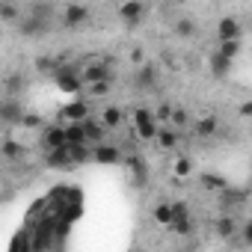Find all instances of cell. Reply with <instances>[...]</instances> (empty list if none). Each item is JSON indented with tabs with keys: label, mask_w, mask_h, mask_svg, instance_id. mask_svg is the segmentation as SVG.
Returning <instances> with one entry per match:
<instances>
[{
	"label": "cell",
	"mask_w": 252,
	"mask_h": 252,
	"mask_svg": "<svg viewBox=\"0 0 252 252\" xmlns=\"http://www.w3.org/2000/svg\"><path fill=\"white\" fill-rule=\"evenodd\" d=\"M172 217H175L172 202H158L155 211H152V220H155V225H160V228H172Z\"/></svg>",
	"instance_id": "14"
},
{
	"label": "cell",
	"mask_w": 252,
	"mask_h": 252,
	"mask_svg": "<svg viewBox=\"0 0 252 252\" xmlns=\"http://www.w3.org/2000/svg\"><path fill=\"white\" fill-rule=\"evenodd\" d=\"M155 113H158V122H160V125H169V119H172V104H160Z\"/></svg>",
	"instance_id": "32"
},
{
	"label": "cell",
	"mask_w": 252,
	"mask_h": 252,
	"mask_svg": "<svg viewBox=\"0 0 252 252\" xmlns=\"http://www.w3.org/2000/svg\"><path fill=\"white\" fill-rule=\"evenodd\" d=\"M137 86H140V89H155V86H158V74H155V65H152V63H140Z\"/></svg>",
	"instance_id": "19"
},
{
	"label": "cell",
	"mask_w": 252,
	"mask_h": 252,
	"mask_svg": "<svg viewBox=\"0 0 252 252\" xmlns=\"http://www.w3.org/2000/svg\"><path fill=\"white\" fill-rule=\"evenodd\" d=\"M128 175H131L134 184H146V163L140 158H131L128 160Z\"/></svg>",
	"instance_id": "25"
},
{
	"label": "cell",
	"mask_w": 252,
	"mask_h": 252,
	"mask_svg": "<svg viewBox=\"0 0 252 252\" xmlns=\"http://www.w3.org/2000/svg\"><path fill=\"white\" fill-rule=\"evenodd\" d=\"M86 92H89L92 98H104V95H110V77H107V80H95V83H86Z\"/></svg>",
	"instance_id": "27"
},
{
	"label": "cell",
	"mask_w": 252,
	"mask_h": 252,
	"mask_svg": "<svg viewBox=\"0 0 252 252\" xmlns=\"http://www.w3.org/2000/svg\"><path fill=\"white\" fill-rule=\"evenodd\" d=\"M60 116H63V122H83V119H89V107L83 101H68Z\"/></svg>",
	"instance_id": "12"
},
{
	"label": "cell",
	"mask_w": 252,
	"mask_h": 252,
	"mask_svg": "<svg viewBox=\"0 0 252 252\" xmlns=\"http://www.w3.org/2000/svg\"><path fill=\"white\" fill-rule=\"evenodd\" d=\"M202 187H205V190L220 193V190H225L228 184H225V178H222V175H205V178H202Z\"/></svg>",
	"instance_id": "29"
},
{
	"label": "cell",
	"mask_w": 252,
	"mask_h": 252,
	"mask_svg": "<svg viewBox=\"0 0 252 252\" xmlns=\"http://www.w3.org/2000/svg\"><path fill=\"white\" fill-rule=\"evenodd\" d=\"M172 211H175V217H172V228H169V231H175V234H190V231H193L190 208H187L184 202H172Z\"/></svg>",
	"instance_id": "7"
},
{
	"label": "cell",
	"mask_w": 252,
	"mask_h": 252,
	"mask_svg": "<svg viewBox=\"0 0 252 252\" xmlns=\"http://www.w3.org/2000/svg\"><path fill=\"white\" fill-rule=\"evenodd\" d=\"M63 21H65V27H80V24H86V21H89V6H86V3H68Z\"/></svg>",
	"instance_id": "10"
},
{
	"label": "cell",
	"mask_w": 252,
	"mask_h": 252,
	"mask_svg": "<svg viewBox=\"0 0 252 252\" xmlns=\"http://www.w3.org/2000/svg\"><path fill=\"white\" fill-rule=\"evenodd\" d=\"M131 122H134V134H137L140 140H146V143H152V140L158 137V131H160L158 113L149 110V107H137L134 116H131Z\"/></svg>",
	"instance_id": "1"
},
{
	"label": "cell",
	"mask_w": 252,
	"mask_h": 252,
	"mask_svg": "<svg viewBox=\"0 0 252 252\" xmlns=\"http://www.w3.org/2000/svg\"><path fill=\"white\" fill-rule=\"evenodd\" d=\"M169 172H172V178H175V181H184V178H190V175H193V160H190V158H184V155H175V158H172Z\"/></svg>",
	"instance_id": "15"
},
{
	"label": "cell",
	"mask_w": 252,
	"mask_h": 252,
	"mask_svg": "<svg viewBox=\"0 0 252 252\" xmlns=\"http://www.w3.org/2000/svg\"><path fill=\"white\" fill-rule=\"evenodd\" d=\"M169 125H172V128H178V131H184V128H190V125H193V119H190V113H187L184 107H172Z\"/></svg>",
	"instance_id": "24"
},
{
	"label": "cell",
	"mask_w": 252,
	"mask_h": 252,
	"mask_svg": "<svg viewBox=\"0 0 252 252\" xmlns=\"http://www.w3.org/2000/svg\"><path fill=\"white\" fill-rule=\"evenodd\" d=\"M54 80H57L60 92H65V95H80V92H83V86H86L83 74H80L77 68H71V65H63V68L54 74Z\"/></svg>",
	"instance_id": "2"
},
{
	"label": "cell",
	"mask_w": 252,
	"mask_h": 252,
	"mask_svg": "<svg viewBox=\"0 0 252 252\" xmlns=\"http://www.w3.org/2000/svg\"><path fill=\"white\" fill-rule=\"evenodd\" d=\"M196 33H199V27H196V21L190 15H181L175 21V36L178 39H196Z\"/></svg>",
	"instance_id": "21"
},
{
	"label": "cell",
	"mask_w": 252,
	"mask_h": 252,
	"mask_svg": "<svg viewBox=\"0 0 252 252\" xmlns=\"http://www.w3.org/2000/svg\"><path fill=\"white\" fill-rule=\"evenodd\" d=\"M3 158H6V160H18V158H24V146H18L15 140H6V143H3Z\"/></svg>",
	"instance_id": "28"
},
{
	"label": "cell",
	"mask_w": 252,
	"mask_h": 252,
	"mask_svg": "<svg viewBox=\"0 0 252 252\" xmlns=\"http://www.w3.org/2000/svg\"><path fill=\"white\" fill-rule=\"evenodd\" d=\"M116 15H119V21L125 27H140L146 21V3H143V0H122Z\"/></svg>",
	"instance_id": "3"
},
{
	"label": "cell",
	"mask_w": 252,
	"mask_h": 252,
	"mask_svg": "<svg viewBox=\"0 0 252 252\" xmlns=\"http://www.w3.org/2000/svg\"><path fill=\"white\" fill-rule=\"evenodd\" d=\"M231 63H234V60H228V57H222L220 51H214V54H211V74H214V77H225V74L231 71Z\"/></svg>",
	"instance_id": "22"
},
{
	"label": "cell",
	"mask_w": 252,
	"mask_h": 252,
	"mask_svg": "<svg viewBox=\"0 0 252 252\" xmlns=\"http://www.w3.org/2000/svg\"><path fill=\"white\" fill-rule=\"evenodd\" d=\"M42 146H45V152H54V149L68 146V140H65V125H45V128H42Z\"/></svg>",
	"instance_id": "6"
},
{
	"label": "cell",
	"mask_w": 252,
	"mask_h": 252,
	"mask_svg": "<svg viewBox=\"0 0 252 252\" xmlns=\"http://www.w3.org/2000/svg\"><path fill=\"white\" fill-rule=\"evenodd\" d=\"M0 18H3L6 24H15L18 21V9L9 3V0H3V6H0Z\"/></svg>",
	"instance_id": "31"
},
{
	"label": "cell",
	"mask_w": 252,
	"mask_h": 252,
	"mask_svg": "<svg viewBox=\"0 0 252 252\" xmlns=\"http://www.w3.org/2000/svg\"><path fill=\"white\" fill-rule=\"evenodd\" d=\"M83 128H86V140L89 143H104V137H107V125L98 119V122H92V119H83Z\"/></svg>",
	"instance_id": "18"
},
{
	"label": "cell",
	"mask_w": 252,
	"mask_h": 252,
	"mask_svg": "<svg viewBox=\"0 0 252 252\" xmlns=\"http://www.w3.org/2000/svg\"><path fill=\"white\" fill-rule=\"evenodd\" d=\"M240 33H243V27H240V21L234 15H222L217 21V42H222V39H240Z\"/></svg>",
	"instance_id": "8"
},
{
	"label": "cell",
	"mask_w": 252,
	"mask_h": 252,
	"mask_svg": "<svg viewBox=\"0 0 252 252\" xmlns=\"http://www.w3.org/2000/svg\"><path fill=\"white\" fill-rule=\"evenodd\" d=\"M3 119H6V122H15V119L21 122L24 113H21V107H18L15 101H6V104H3Z\"/></svg>",
	"instance_id": "30"
},
{
	"label": "cell",
	"mask_w": 252,
	"mask_h": 252,
	"mask_svg": "<svg viewBox=\"0 0 252 252\" xmlns=\"http://www.w3.org/2000/svg\"><path fill=\"white\" fill-rule=\"evenodd\" d=\"M21 27V33L27 36V39H39V36H45L48 33V15H42V12H30V15H24V21L18 24Z\"/></svg>",
	"instance_id": "5"
},
{
	"label": "cell",
	"mask_w": 252,
	"mask_h": 252,
	"mask_svg": "<svg viewBox=\"0 0 252 252\" xmlns=\"http://www.w3.org/2000/svg\"><path fill=\"white\" fill-rule=\"evenodd\" d=\"M80 74H83V80H86V83H95V80H107V77H110V71H107V63H101V60H92V63H86V65L80 68Z\"/></svg>",
	"instance_id": "11"
},
{
	"label": "cell",
	"mask_w": 252,
	"mask_h": 252,
	"mask_svg": "<svg viewBox=\"0 0 252 252\" xmlns=\"http://www.w3.org/2000/svg\"><path fill=\"white\" fill-rule=\"evenodd\" d=\"M237 116L240 119H252V101H240L237 104Z\"/></svg>",
	"instance_id": "33"
},
{
	"label": "cell",
	"mask_w": 252,
	"mask_h": 252,
	"mask_svg": "<svg viewBox=\"0 0 252 252\" xmlns=\"http://www.w3.org/2000/svg\"><path fill=\"white\" fill-rule=\"evenodd\" d=\"M193 137H199V140H211L217 131H220V119L214 116V113H199L196 119H193Z\"/></svg>",
	"instance_id": "4"
},
{
	"label": "cell",
	"mask_w": 252,
	"mask_h": 252,
	"mask_svg": "<svg viewBox=\"0 0 252 252\" xmlns=\"http://www.w3.org/2000/svg\"><path fill=\"white\" fill-rule=\"evenodd\" d=\"M217 51L222 57H228V60H237L240 51H243V42L240 39H222V42H217Z\"/></svg>",
	"instance_id": "23"
},
{
	"label": "cell",
	"mask_w": 252,
	"mask_h": 252,
	"mask_svg": "<svg viewBox=\"0 0 252 252\" xmlns=\"http://www.w3.org/2000/svg\"><path fill=\"white\" fill-rule=\"evenodd\" d=\"M178 137H181L178 128H172V125H160V131H158L155 143H158L160 152H175V149H178Z\"/></svg>",
	"instance_id": "9"
},
{
	"label": "cell",
	"mask_w": 252,
	"mask_h": 252,
	"mask_svg": "<svg viewBox=\"0 0 252 252\" xmlns=\"http://www.w3.org/2000/svg\"><path fill=\"white\" fill-rule=\"evenodd\" d=\"M246 196L240 193V190H234V187H225V190H220L217 193V202H220V208L222 211H234V208H240V202H243Z\"/></svg>",
	"instance_id": "13"
},
{
	"label": "cell",
	"mask_w": 252,
	"mask_h": 252,
	"mask_svg": "<svg viewBox=\"0 0 252 252\" xmlns=\"http://www.w3.org/2000/svg\"><path fill=\"white\" fill-rule=\"evenodd\" d=\"M214 228H217V234H220V237H231V234L237 231V220L225 214V217H220V220L214 222Z\"/></svg>",
	"instance_id": "26"
},
{
	"label": "cell",
	"mask_w": 252,
	"mask_h": 252,
	"mask_svg": "<svg viewBox=\"0 0 252 252\" xmlns=\"http://www.w3.org/2000/svg\"><path fill=\"white\" fill-rule=\"evenodd\" d=\"M21 125H24V128H39V119H36V116H27V113H24Z\"/></svg>",
	"instance_id": "35"
},
{
	"label": "cell",
	"mask_w": 252,
	"mask_h": 252,
	"mask_svg": "<svg viewBox=\"0 0 252 252\" xmlns=\"http://www.w3.org/2000/svg\"><path fill=\"white\" fill-rule=\"evenodd\" d=\"M98 119L107 125V131H116V128H122V122H125V113H122L119 107H104V110L98 113Z\"/></svg>",
	"instance_id": "20"
},
{
	"label": "cell",
	"mask_w": 252,
	"mask_h": 252,
	"mask_svg": "<svg viewBox=\"0 0 252 252\" xmlns=\"http://www.w3.org/2000/svg\"><path fill=\"white\" fill-rule=\"evenodd\" d=\"M240 237H243V243H246V246H252V220L240 225Z\"/></svg>",
	"instance_id": "34"
},
{
	"label": "cell",
	"mask_w": 252,
	"mask_h": 252,
	"mask_svg": "<svg viewBox=\"0 0 252 252\" xmlns=\"http://www.w3.org/2000/svg\"><path fill=\"white\" fill-rule=\"evenodd\" d=\"M92 160H95V163H119V160H122V155H119V149L98 143V146L92 149Z\"/></svg>",
	"instance_id": "17"
},
{
	"label": "cell",
	"mask_w": 252,
	"mask_h": 252,
	"mask_svg": "<svg viewBox=\"0 0 252 252\" xmlns=\"http://www.w3.org/2000/svg\"><path fill=\"white\" fill-rule=\"evenodd\" d=\"M65 140L68 146H86V128H83V122H65Z\"/></svg>",
	"instance_id": "16"
}]
</instances>
